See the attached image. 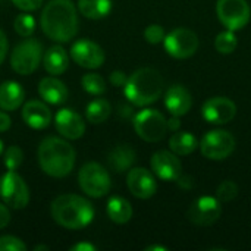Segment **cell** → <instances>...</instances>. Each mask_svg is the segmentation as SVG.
<instances>
[{"mask_svg":"<svg viewBox=\"0 0 251 251\" xmlns=\"http://www.w3.org/2000/svg\"><path fill=\"white\" fill-rule=\"evenodd\" d=\"M199 147L197 138L187 131H176L169 138V149L176 156H188Z\"/></svg>","mask_w":251,"mask_h":251,"instance_id":"obj_25","label":"cell"},{"mask_svg":"<svg viewBox=\"0 0 251 251\" xmlns=\"http://www.w3.org/2000/svg\"><path fill=\"white\" fill-rule=\"evenodd\" d=\"M126 185L132 196L141 200L153 197L157 191V184L151 172L144 168H134L126 176Z\"/></svg>","mask_w":251,"mask_h":251,"instance_id":"obj_16","label":"cell"},{"mask_svg":"<svg viewBox=\"0 0 251 251\" xmlns=\"http://www.w3.org/2000/svg\"><path fill=\"white\" fill-rule=\"evenodd\" d=\"M71 251H96V247L90 243H78L71 247Z\"/></svg>","mask_w":251,"mask_h":251,"instance_id":"obj_40","label":"cell"},{"mask_svg":"<svg viewBox=\"0 0 251 251\" xmlns=\"http://www.w3.org/2000/svg\"><path fill=\"white\" fill-rule=\"evenodd\" d=\"M47 251L49 250V246H37V247H34V251Z\"/></svg>","mask_w":251,"mask_h":251,"instance_id":"obj_43","label":"cell"},{"mask_svg":"<svg viewBox=\"0 0 251 251\" xmlns=\"http://www.w3.org/2000/svg\"><path fill=\"white\" fill-rule=\"evenodd\" d=\"M222 213V206L218 197H200L196 200L190 210H188V219L197 225V226H210L213 225Z\"/></svg>","mask_w":251,"mask_h":251,"instance_id":"obj_13","label":"cell"},{"mask_svg":"<svg viewBox=\"0 0 251 251\" xmlns=\"http://www.w3.org/2000/svg\"><path fill=\"white\" fill-rule=\"evenodd\" d=\"M10 222V212L6 204L0 203V229L6 228Z\"/></svg>","mask_w":251,"mask_h":251,"instance_id":"obj_38","label":"cell"},{"mask_svg":"<svg viewBox=\"0 0 251 251\" xmlns=\"http://www.w3.org/2000/svg\"><path fill=\"white\" fill-rule=\"evenodd\" d=\"M151 169L162 181H178L182 176V165L176 154L172 151L160 150L151 157Z\"/></svg>","mask_w":251,"mask_h":251,"instance_id":"obj_15","label":"cell"},{"mask_svg":"<svg viewBox=\"0 0 251 251\" xmlns=\"http://www.w3.org/2000/svg\"><path fill=\"white\" fill-rule=\"evenodd\" d=\"M38 94L46 103L50 104H62L68 100L69 96L66 85L54 76H46L40 81Z\"/></svg>","mask_w":251,"mask_h":251,"instance_id":"obj_20","label":"cell"},{"mask_svg":"<svg viewBox=\"0 0 251 251\" xmlns=\"http://www.w3.org/2000/svg\"><path fill=\"white\" fill-rule=\"evenodd\" d=\"M12 3L24 12H32V10L40 9V6L43 4V0H12Z\"/></svg>","mask_w":251,"mask_h":251,"instance_id":"obj_35","label":"cell"},{"mask_svg":"<svg viewBox=\"0 0 251 251\" xmlns=\"http://www.w3.org/2000/svg\"><path fill=\"white\" fill-rule=\"evenodd\" d=\"M43 65L50 75H60L69 66V56L62 46H51L43 54Z\"/></svg>","mask_w":251,"mask_h":251,"instance_id":"obj_23","label":"cell"},{"mask_svg":"<svg viewBox=\"0 0 251 251\" xmlns=\"http://www.w3.org/2000/svg\"><path fill=\"white\" fill-rule=\"evenodd\" d=\"M12 126V119L6 112H0V132H6Z\"/></svg>","mask_w":251,"mask_h":251,"instance_id":"obj_39","label":"cell"},{"mask_svg":"<svg viewBox=\"0 0 251 251\" xmlns=\"http://www.w3.org/2000/svg\"><path fill=\"white\" fill-rule=\"evenodd\" d=\"M201 154L210 160H224L235 150V138L225 129L209 131L200 143Z\"/></svg>","mask_w":251,"mask_h":251,"instance_id":"obj_9","label":"cell"},{"mask_svg":"<svg viewBox=\"0 0 251 251\" xmlns=\"http://www.w3.org/2000/svg\"><path fill=\"white\" fill-rule=\"evenodd\" d=\"M134 162H135V150L129 144L115 146L107 156V163L110 169L118 174L131 169Z\"/></svg>","mask_w":251,"mask_h":251,"instance_id":"obj_22","label":"cell"},{"mask_svg":"<svg viewBox=\"0 0 251 251\" xmlns=\"http://www.w3.org/2000/svg\"><path fill=\"white\" fill-rule=\"evenodd\" d=\"M106 212H107V216L112 222L118 224V225H124L126 222L131 221L132 218V206L131 203L124 199V197H112L109 201H107V207H106Z\"/></svg>","mask_w":251,"mask_h":251,"instance_id":"obj_24","label":"cell"},{"mask_svg":"<svg viewBox=\"0 0 251 251\" xmlns=\"http://www.w3.org/2000/svg\"><path fill=\"white\" fill-rule=\"evenodd\" d=\"M78 184L81 190L93 199L104 197L112 187L107 169H104V166L96 162H88L79 169Z\"/></svg>","mask_w":251,"mask_h":251,"instance_id":"obj_6","label":"cell"},{"mask_svg":"<svg viewBox=\"0 0 251 251\" xmlns=\"http://www.w3.org/2000/svg\"><path fill=\"white\" fill-rule=\"evenodd\" d=\"M78 9L88 19H103L112 10V0H78Z\"/></svg>","mask_w":251,"mask_h":251,"instance_id":"obj_26","label":"cell"},{"mask_svg":"<svg viewBox=\"0 0 251 251\" xmlns=\"http://www.w3.org/2000/svg\"><path fill=\"white\" fill-rule=\"evenodd\" d=\"M134 129L138 137L147 143H156L165 138L168 132L166 118L156 109H144L134 118Z\"/></svg>","mask_w":251,"mask_h":251,"instance_id":"obj_7","label":"cell"},{"mask_svg":"<svg viewBox=\"0 0 251 251\" xmlns=\"http://www.w3.org/2000/svg\"><path fill=\"white\" fill-rule=\"evenodd\" d=\"M43 60V46L38 40L28 37L15 46L10 54V66L19 75H31Z\"/></svg>","mask_w":251,"mask_h":251,"instance_id":"obj_5","label":"cell"},{"mask_svg":"<svg viewBox=\"0 0 251 251\" xmlns=\"http://www.w3.org/2000/svg\"><path fill=\"white\" fill-rule=\"evenodd\" d=\"M163 44L169 56L175 59H188L199 49V37L188 28H175L165 37Z\"/></svg>","mask_w":251,"mask_h":251,"instance_id":"obj_11","label":"cell"},{"mask_svg":"<svg viewBox=\"0 0 251 251\" xmlns=\"http://www.w3.org/2000/svg\"><path fill=\"white\" fill-rule=\"evenodd\" d=\"M112 113V106L104 99H96L88 103L85 116L91 124H103Z\"/></svg>","mask_w":251,"mask_h":251,"instance_id":"obj_27","label":"cell"},{"mask_svg":"<svg viewBox=\"0 0 251 251\" xmlns=\"http://www.w3.org/2000/svg\"><path fill=\"white\" fill-rule=\"evenodd\" d=\"M37 156L41 171L53 178L69 175L76 160L75 149L59 137H46L38 146Z\"/></svg>","mask_w":251,"mask_h":251,"instance_id":"obj_2","label":"cell"},{"mask_svg":"<svg viewBox=\"0 0 251 251\" xmlns=\"http://www.w3.org/2000/svg\"><path fill=\"white\" fill-rule=\"evenodd\" d=\"M51 218L57 225L66 229H82L94 219L93 204L76 194H62L51 201Z\"/></svg>","mask_w":251,"mask_h":251,"instance_id":"obj_3","label":"cell"},{"mask_svg":"<svg viewBox=\"0 0 251 251\" xmlns=\"http://www.w3.org/2000/svg\"><path fill=\"white\" fill-rule=\"evenodd\" d=\"M71 57L81 68L97 69L104 63L106 56H104L103 49L97 43H94L88 38H81L72 44Z\"/></svg>","mask_w":251,"mask_h":251,"instance_id":"obj_12","label":"cell"},{"mask_svg":"<svg viewBox=\"0 0 251 251\" xmlns=\"http://www.w3.org/2000/svg\"><path fill=\"white\" fill-rule=\"evenodd\" d=\"M238 46V40L235 35V31L226 29L215 38V47L219 53L222 54H231Z\"/></svg>","mask_w":251,"mask_h":251,"instance_id":"obj_28","label":"cell"},{"mask_svg":"<svg viewBox=\"0 0 251 251\" xmlns=\"http://www.w3.org/2000/svg\"><path fill=\"white\" fill-rule=\"evenodd\" d=\"M0 199L10 209H24L29 203V190L24 178L15 171H7L0 176Z\"/></svg>","mask_w":251,"mask_h":251,"instance_id":"obj_8","label":"cell"},{"mask_svg":"<svg viewBox=\"0 0 251 251\" xmlns=\"http://www.w3.org/2000/svg\"><path fill=\"white\" fill-rule=\"evenodd\" d=\"M22 119L32 129H44L51 122V112L46 103L40 100H29L22 107Z\"/></svg>","mask_w":251,"mask_h":251,"instance_id":"obj_18","label":"cell"},{"mask_svg":"<svg viewBox=\"0 0 251 251\" xmlns=\"http://www.w3.org/2000/svg\"><path fill=\"white\" fill-rule=\"evenodd\" d=\"M0 251H26L24 241L13 235L0 237Z\"/></svg>","mask_w":251,"mask_h":251,"instance_id":"obj_33","label":"cell"},{"mask_svg":"<svg viewBox=\"0 0 251 251\" xmlns=\"http://www.w3.org/2000/svg\"><path fill=\"white\" fill-rule=\"evenodd\" d=\"M166 34H165V29L162 25H157V24H153V25H149L144 31V38L147 43L150 44H159V43H163Z\"/></svg>","mask_w":251,"mask_h":251,"instance_id":"obj_34","label":"cell"},{"mask_svg":"<svg viewBox=\"0 0 251 251\" xmlns=\"http://www.w3.org/2000/svg\"><path fill=\"white\" fill-rule=\"evenodd\" d=\"M54 126L57 132L68 140H78L85 132V122L79 113L72 109H62L54 116Z\"/></svg>","mask_w":251,"mask_h":251,"instance_id":"obj_17","label":"cell"},{"mask_svg":"<svg viewBox=\"0 0 251 251\" xmlns=\"http://www.w3.org/2000/svg\"><path fill=\"white\" fill-rule=\"evenodd\" d=\"M216 13L224 26L231 31L244 28L251 18V9L246 0H218Z\"/></svg>","mask_w":251,"mask_h":251,"instance_id":"obj_10","label":"cell"},{"mask_svg":"<svg viewBox=\"0 0 251 251\" xmlns=\"http://www.w3.org/2000/svg\"><path fill=\"white\" fill-rule=\"evenodd\" d=\"M238 196V185L234 181H224L216 191V197L221 203L232 201Z\"/></svg>","mask_w":251,"mask_h":251,"instance_id":"obj_32","label":"cell"},{"mask_svg":"<svg viewBox=\"0 0 251 251\" xmlns=\"http://www.w3.org/2000/svg\"><path fill=\"white\" fill-rule=\"evenodd\" d=\"M146 251H166V247H162V246H150V247H146Z\"/></svg>","mask_w":251,"mask_h":251,"instance_id":"obj_42","label":"cell"},{"mask_svg":"<svg viewBox=\"0 0 251 251\" xmlns=\"http://www.w3.org/2000/svg\"><path fill=\"white\" fill-rule=\"evenodd\" d=\"M25 91L16 81H4L0 84V109L1 110H16L22 106Z\"/></svg>","mask_w":251,"mask_h":251,"instance_id":"obj_21","label":"cell"},{"mask_svg":"<svg viewBox=\"0 0 251 251\" xmlns=\"http://www.w3.org/2000/svg\"><path fill=\"white\" fill-rule=\"evenodd\" d=\"M181 122H179V116H172V119L168 121V128L172 129V131H178Z\"/></svg>","mask_w":251,"mask_h":251,"instance_id":"obj_41","label":"cell"},{"mask_svg":"<svg viewBox=\"0 0 251 251\" xmlns=\"http://www.w3.org/2000/svg\"><path fill=\"white\" fill-rule=\"evenodd\" d=\"M201 115L209 124L224 125L235 118L237 106L228 97H212L203 104Z\"/></svg>","mask_w":251,"mask_h":251,"instance_id":"obj_14","label":"cell"},{"mask_svg":"<svg viewBox=\"0 0 251 251\" xmlns=\"http://www.w3.org/2000/svg\"><path fill=\"white\" fill-rule=\"evenodd\" d=\"M165 106L172 116H184L193 106V97L190 91L182 85L171 87L165 94Z\"/></svg>","mask_w":251,"mask_h":251,"instance_id":"obj_19","label":"cell"},{"mask_svg":"<svg viewBox=\"0 0 251 251\" xmlns=\"http://www.w3.org/2000/svg\"><path fill=\"white\" fill-rule=\"evenodd\" d=\"M126 81H128V78L122 71H115V72L110 74V82L115 87H125Z\"/></svg>","mask_w":251,"mask_h":251,"instance_id":"obj_36","label":"cell"},{"mask_svg":"<svg viewBox=\"0 0 251 251\" xmlns=\"http://www.w3.org/2000/svg\"><path fill=\"white\" fill-rule=\"evenodd\" d=\"M3 153V141L0 140V154Z\"/></svg>","mask_w":251,"mask_h":251,"instance_id":"obj_44","label":"cell"},{"mask_svg":"<svg viewBox=\"0 0 251 251\" xmlns=\"http://www.w3.org/2000/svg\"><path fill=\"white\" fill-rule=\"evenodd\" d=\"M43 32L56 43H68L78 32V15L71 0H50L41 12Z\"/></svg>","mask_w":251,"mask_h":251,"instance_id":"obj_1","label":"cell"},{"mask_svg":"<svg viewBox=\"0 0 251 251\" xmlns=\"http://www.w3.org/2000/svg\"><path fill=\"white\" fill-rule=\"evenodd\" d=\"M22 162H24V153L18 146H10L4 151L3 163L7 171H16L22 165Z\"/></svg>","mask_w":251,"mask_h":251,"instance_id":"obj_31","label":"cell"},{"mask_svg":"<svg viewBox=\"0 0 251 251\" xmlns=\"http://www.w3.org/2000/svg\"><path fill=\"white\" fill-rule=\"evenodd\" d=\"M7 50H9V43H7V37L6 34L0 29V65L4 62L6 59V54H7Z\"/></svg>","mask_w":251,"mask_h":251,"instance_id":"obj_37","label":"cell"},{"mask_svg":"<svg viewBox=\"0 0 251 251\" xmlns=\"http://www.w3.org/2000/svg\"><path fill=\"white\" fill-rule=\"evenodd\" d=\"M163 91V78L153 68L135 71L124 87L125 97L135 106H149L160 99Z\"/></svg>","mask_w":251,"mask_h":251,"instance_id":"obj_4","label":"cell"},{"mask_svg":"<svg viewBox=\"0 0 251 251\" xmlns=\"http://www.w3.org/2000/svg\"><path fill=\"white\" fill-rule=\"evenodd\" d=\"M81 85L87 93L93 96H100L106 91V82L99 74H85L81 78Z\"/></svg>","mask_w":251,"mask_h":251,"instance_id":"obj_29","label":"cell"},{"mask_svg":"<svg viewBox=\"0 0 251 251\" xmlns=\"http://www.w3.org/2000/svg\"><path fill=\"white\" fill-rule=\"evenodd\" d=\"M13 28L21 37H31L35 32V19L29 13H21L13 21Z\"/></svg>","mask_w":251,"mask_h":251,"instance_id":"obj_30","label":"cell"}]
</instances>
